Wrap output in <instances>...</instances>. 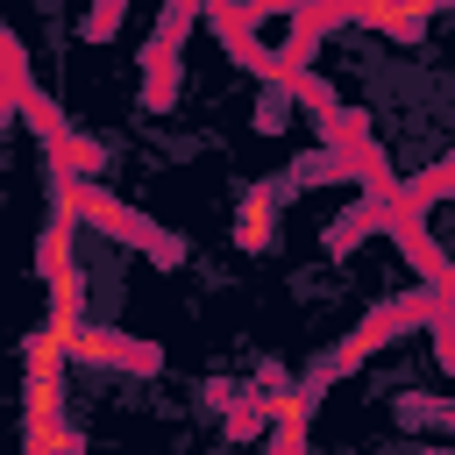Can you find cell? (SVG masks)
I'll return each mask as SVG.
<instances>
[{
  "mask_svg": "<svg viewBox=\"0 0 455 455\" xmlns=\"http://www.w3.org/2000/svg\"><path fill=\"white\" fill-rule=\"evenodd\" d=\"M64 192H71V220H92L100 235H114V242L142 249V256H149V263H164V270H171V263H185V242H178V235H164L156 220H142L135 206H121L114 192H100V185H78V178H71Z\"/></svg>",
  "mask_w": 455,
  "mask_h": 455,
  "instance_id": "obj_1",
  "label": "cell"
},
{
  "mask_svg": "<svg viewBox=\"0 0 455 455\" xmlns=\"http://www.w3.org/2000/svg\"><path fill=\"white\" fill-rule=\"evenodd\" d=\"M192 21H199V7H171V14L156 21L149 50H142V71H149L142 107H149V114H164V107H171V92H178V50H185V28H192Z\"/></svg>",
  "mask_w": 455,
  "mask_h": 455,
  "instance_id": "obj_2",
  "label": "cell"
},
{
  "mask_svg": "<svg viewBox=\"0 0 455 455\" xmlns=\"http://www.w3.org/2000/svg\"><path fill=\"white\" fill-rule=\"evenodd\" d=\"M64 363H100V370L114 363V370H142V377H149L164 355H156L149 341H135V334H114V327H92V320H85V327H78V341L64 348Z\"/></svg>",
  "mask_w": 455,
  "mask_h": 455,
  "instance_id": "obj_3",
  "label": "cell"
},
{
  "mask_svg": "<svg viewBox=\"0 0 455 455\" xmlns=\"http://www.w3.org/2000/svg\"><path fill=\"white\" fill-rule=\"evenodd\" d=\"M277 206H284V192H277V185L249 192V199H242V220H235V242H242V249H263V242H270V220H277Z\"/></svg>",
  "mask_w": 455,
  "mask_h": 455,
  "instance_id": "obj_4",
  "label": "cell"
},
{
  "mask_svg": "<svg viewBox=\"0 0 455 455\" xmlns=\"http://www.w3.org/2000/svg\"><path fill=\"white\" fill-rule=\"evenodd\" d=\"M370 228H377V206H370V199H363V206H355V213H341V220H327V235H320V242H327V249H334V256H348V249H355V242H363V235H370Z\"/></svg>",
  "mask_w": 455,
  "mask_h": 455,
  "instance_id": "obj_5",
  "label": "cell"
},
{
  "mask_svg": "<svg viewBox=\"0 0 455 455\" xmlns=\"http://www.w3.org/2000/svg\"><path fill=\"white\" fill-rule=\"evenodd\" d=\"M121 21H128V7H121V0H107V7H92V14H85V36L100 43V36H114Z\"/></svg>",
  "mask_w": 455,
  "mask_h": 455,
  "instance_id": "obj_6",
  "label": "cell"
},
{
  "mask_svg": "<svg viewBox=\"0 0 455 455\" xmlns=\"http://www.w3.org/2000/svg\"><path fill=\"white\" fill-rule=\"evenodd\" d=\"M7 121H14V92H0V135H7Z\"/></svg>",
  "mask_w": 455,
  "mask_h": 455,
  "instance_id": "obj_7",
  "label": "cell"
}]
</instances>
